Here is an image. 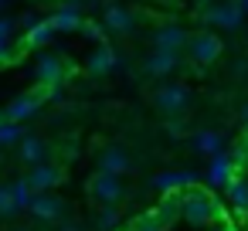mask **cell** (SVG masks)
<instances>
[{
    "instance_id": "obj_7",
    "label": "cell",
    "mask_w": 248,
    "mask_h": 231,
    "mask_svg": "<svg viewBox=\"0 0 248 231\" xmlns=\"http://www.w3.org/2000/svg\"><path fill=\"white\" fill-rule=\"evenodd\" d=\"M28 211L38 217V221H62L65 217V200L55 197V194H34Z\"/></svg>"
},
{
    "instance_id": "obj_34",
    "label": "cell",
    "mask_w": 248,
    "mask_h": 231,
    "mask_svg": "<svg viewBox=\"0 0 248 231\" xmlns=\"http://www.w3.org/2000/svg\"><path fill=\"white\" fill-rule=\"evenodd\" d=\"M245 217H248V214H245Z\"/></svg>"
},
{
    "instance_id": "obj_27",
    "label": "cell",
    "mask_w": 248,
    "mask_h": 231,
    "mask_svg": "<svg viewBox=\"0 0 248 231\" xmlns=\"http://www.w3.org/2000/svg\"><path fill=\"white\" fill-rule=\"evenodd\" d=\"M11 34H14V21L0 17V45H7V41H11Z\"/></svg>"
},
{
    "instance_id": "obj_29",
    "label": "cell",
    "mask_w": 248,
    "mask_h": 231,
    "mask_svg": "<svg viewBox=\"0 0 248 231\" xmlns=\"http://www.w3.org/2000/svg\"><path fill=\"white\" fill-rule=\"evenodd\" d=\"M234 7H238L241 14H248V0H234Z\"/></svg>"
},
{
    "instance_id": "obj_28",
    "label": "cell",
    "mask_w": 248,
    "mask_h": 231,
    "mask_svg": "<svg viewBox=\"0 0 248 231\" xmlns=\"http://www.w3.org/2000/svg\"><path fill=\"white\" fill-rule=\"evenodd\" d=\"M55 231H85V228H82L75 217H68V221H58V228H55Z\"/></svg>"
},
{
    "instance_id": "obj_31",
    "label": "cell",
    "mask_w": 248,
    "mask_h": 231,
    "mask_svg": "<svg viewBox=\"0 0 248 231\" xmlns=\"http://www.w3.org/2000/svg\"><path fill=\"white\" fill-rule=\"evenodd\" d=\"M7 4H11V0H0V7H7Z\"/></svg>"
},
{
    "instance_id": "obj_12",
    "label": "cell",
    "mask_w": 248,
    "mask_h": 231,
    "mask_svg": "<svg viewBox=\"0 0 248 231\" xmlns=\"http://www.w3.org/2000/svg\"><path fill=\"white\" fill-rule=\"evenodd\" d=\"M143 65H146V72H150V75L167 78V75H173V72L184 65V58H180V55H173V51H153Z\"/></svg>"
},
{
    "instance_id": "obj_18",
    "label": "cell",
    "mask_w": 248,
    "mask_h": 231,
    "mask_svg": "<svg viewBox=\"0 0 248 231\" xmlns=\"http://www.w3.org/2000/svg\"><path fill=\"white\" fill-rule=\"evenodd\" d=\"M207 173H211V184H214V187H228V184L234 180V167H231V160L221 156V153L211 160V170H207Z\"/></svg>"
},
{
    "instance_id": "obj_22",
    "label": "cell",
    "mask_w": 248,
    "mask_h": 231,
    "mask_svg": "<svg viewBox=\"0 0 248 231\" xmlns=\"http://www.w3.org/2000/svg\"><path fill=\"white\" fill-rule=\"evenodd\" d=\"M21 207H17V200H14V194H11V184H0V217H14Z\"/></svg>"
},
{
    "instance_id": "obj_13",
    "label": "cell",
    "mask_w": 248,
    "mask_h": 231,
    "mask_svg": "<svg viewBox=\"0 0 248 231\" xmlns=\"http://www.w3.org/2000/svg\"><path fill=\"white\" fill-rule=\"evenodd\" d=\"M99 170H102V173H112V177H123V173L129 170L126 150H123V146H106V150L99 153Z\"/></svg>"
},
{
    "instance_id": "obj_32",
    "label": "cell",
    "mask_w": 248,
    "mask_h": 231,
    "mask_svg": "<svg viewBox=\"0 0 248 231\" xmlns=\"http://www.w3.org/2000/svg\"><path fill=\"white\" fill-rule=\"evenodd\" d=\"M0 123H4V112H0Z\"/></svg>"
},
{
    "instance_id": "obj_3",
    "label": "cell",
    "mask_w": 248,
    "mask_h": 231,
    "mask_svg": "<svg viewBox=\"0 0 248 231\" xmlns=\"http://www.w3.org/2000/svg\"><path fill=\"white\" fill-rule=\"evenodd\" d=\"M89 194H92V200H99L102 207H116V204L126 197V190H123L119 177L102 173V170H95V173L89 177Z\"/></svg>"
},
{
    "instance_id": "obj_4",
    "label": "cell",
    "mask_w": 248,
    "mask_h": 231,
    "mask_svg": "<svg viewBox=\"0 0 248 231\" xmlns=\"http://www.w3.org/2000/svg\"><path fill=\"white\" fill-rule=\"evenodd\" d=\"M153 102H156L160 112L177 116V112H184V109L190 106V92H187V85H180V82H167V85L153 89Z\"/></svg>"
},
{
    "instance_id": "obj_11",
    "label": "cell",
    "mask_w": 248,
    "mask_h": 231,
    "mask_svg": "<svg viewBox=\"0 0 248 231\" xmlns=\"http://www.w3.org/2000/svg\"><path fill=\"white\" fill-rule=\"evenodd\" d=\"M153 217H156L163 228L177 224V221H180V190H167V194L156 200V207H153Z\"/></svg>"
},
{
    "instance_id": "obj_5",
    "label": "cell",
    "mask_w": 248,
    "mask_h": 231,
    "mask_svg": "<svg viewBox=\"0 0 248 231\" xmlns=\"http://www.w3.org/2000/svg\"><path fill=\"white\" fill-rule=\"evenodd\" d=\"M55 89H45V85H38V89H31V92H24L21 99H14L11 106H7V112H4V123H21V119H28V116H34L38 109H41V102L51 95Z\"/></svg>"
},
{
    "instance_id": "obj_17",
    "label": "cell",
    "mask_w": 248,
    "mask_h": 231,
    "mask_svg": "<svg viewBox=\"0 0 248 231\" xmlns=\"http://www.w3.org/2000/svg\"><path fill=\"white\" fill-rule=\"evenodd\" d=\"M45 156H48V146L41 136H21V160L24 163L38 167V163H45Z\"/></svg>"
},
{
    "instance_id": "obj_21",
    "label": "cell",
    "mask_w": 248,
    "mask_h": 231,
    "mask_svg": "<svg viewBox=\"0 0 248 231\" xmlns=\"http://www.w3.org/2000/svg\"><path fill=\"white\" fill-rule=\"evenodd\" d=\"M194 150L217 156V150H221V136H217V133H197V136H194Z\"/></svg>"
},
{
    "instance_id": "obj_6",
    "label": "cell",
    "mask_w": 248,
    "mask_h": 231,
    "mask_svg": "<svg viewBox=\"0 0 248 231\" xmlns=\"http://www.w3.org/2000/svg\"><path fill=\"white\" fill-rule=\"evenodd\" d=\"M62 177H65L62 167H55V163H38V167H31V173L24 177V184H28L31 194H51V187H58Z\"/></svg>"
},
{
    "instance_id": "obj_14",
    "label": "cell",
    "mask_w": 248,
    "mask_h": 231,
    "mask_svg": "<svg viewBox=\"0 0 248 231\" xmlns=\"http://www.w3.org/2000/svg\"><path fill=\"white\" fill-rule=\"evenodd\" d=\"M51 31H78V24H82V11H78V4L72 0V4H62L55 14H51Z\"/></svg>"
},
{
    "instance_id": "obj_10",
    "label": "cell",
    "mask_w": 248,
    "mask_h": 231,
    "mask_svg": "<svg viewBox=\"0 0 248 231\" xmlns=\"http://www.w3.org/2000/svg\"><path fill=\"white\" fill-rule=\"evenodd\" d=\"M102 21H106V28H102V31H116V34H129V31L136 28V21H133V14H129V7H123V4H106Z\"/></svg>"
},
{
    "instance_id": "obj_1",
    "label": "cell",
    "mask_w": 248,
    "mask_h": 231,
    "mask_svg": "<svg viewBox=\"0 0 248 231\" xmlns=\"http://www.w3.org/2000/svg\"><path fill=\"white\" fill-rule=\"evenodd\" d=\"M180 217L184 221H190V224H197V228H204V224H228V217H224V207H221V200H214L207 190H201V187H184L180 190Z\"/></svg>"
},
{
    "instance_id": "obj_20",
    "label": "cell",
    "mask_w": 248,
    "mask_h": 231,
    "mask_svg": "<svg viewBox=\"0 0 248 231\" xmlns=\"http://www.w3.org/2000/svg\"><path fill=\"white\" fill-rule=\"evenodd\" d=\"M48 38H51V24H48V21H38V24L24 34L21 48H41V45H48Z\"/></svg>"
},
{
    "instance_id": "obj_9",
    "label": "cell",
    "mask_w": 248,
    "mask_h": 231,
    "mask_svg": "<svg viewBox=\"0 0 248 231\" xmlns=\"http://www.w3.org/2000/svg\"><path fill=\"white\" fill-rule=\"evenodd\" d=\"M153 45H156V51H173V55H180L184 45H187V31H184L180 24H163V28L153 31Z\"/></svg>"
},
{
    "instance_id": "obj_24",
    "label": "cell",
    "mask_w": 248,
    "mask_h": 231,
    "mask_svg": "<svg viewBox=\"0 0 248 231\" xmlns=\"http://www.w3.org/2000/svg\"><path fill=\"white\" fill-rule=\"evenodd\" d=\"M11 194H14V200H17V207H21V211H28V204H31V197H34V194L28 190V184H24V180H17V184H11Z\"/></svg>"
},
{
    "instance_id": "obj_26",
    "label": "cell",
    "mask_w": 248,
    "mask_h": 231,
    "mask_svg": "<svg viewBox=\"0 0 248 231\" xmlns=\"http://www.w3.org/2000/svg\"><path fill=\"white\" fill-rule=\"evenodd\" d=\"M116 221H119V211H116V207H106V211L99 214V231H112Z\"/></svg>"
},
{
    "instance_id": "obj_33",
    "label": "cell",
    "mask_w": 248,
    "mask_h": 231,
    "mask_svg": "<svg viewBox=\"0 0 248 231\" xmlns=\"http://www.w3.org/2000/svg\"><path fill=\"white\" fill-rule=\"evenodd\" d=\"M75 4H78V0H75Z\"/></svg>"
},
{
    "instance_id": "obj_23",
    "label": "cell",
    "mask_w": 248,
    "mask_h": 231,
    "mask_svg": "<svg viewBox=\"0 0 248 231\" xmlns=\"http://www.w3.org/2000/svg\"><path fill=\"white\" fill-rule=\"evenodd\" d=\"M126 231H167V228H163V224L153 217V211H146V214H140V217H136V221H133Z\"/></svg>"
},
{
    "instance_id": "obj_15",
    "label": "cell",
    "mask_w": 248,
    "mask_h": 231,
    "mask_svg": "<svg viewBox=\"0 0 248 231\" xmlns=\"http://www.w3.org/2000/svg\"><path fill=\"white\" fill-rule=\"evenodd\" d=\"M34 75H38V82L45 85V89H55L58 82H62V62L58 58H51V55H45V58H38V65H34Z\"/></svg>"
},
{
    "instance_id": "obj_30",
    "label": "cell",
    "mask_w": 248,
    "mask_h": 231,
    "mask_svg": "<svg viewBox=\"0 0 248 231\" xmlns=\"http://www.w3.org/2000/svg\"><path fill=\"white\" fill-rule=\"evenodd\" d=\"M241 143H245V153H248V136H245V139H241Z\"/></svg>"
},
{
    "instance_id": "obj_25",
    "label": "cell",
    "mask_w": 248,
    "mask_h": 231,
    "mask_svg": "<svg viewBox=\"0 0 248 231\" xmlns=\"http://www.w3.org/2000/svg\"><path fill=\"white\" fill-rule=\"evenodd\" d=\"M11 143H21V129L14 123H0V146H11Z\"/></svg>"
},
{
    "instance_id": "obj_19",
    "label": "cell",
    "mask_w": 248,
    "mask_h": 231,
    "mask_svg": "<svg viewBox=\"0 0 248 231\" xmlns=\"http://www.w3.org/2000/svg\"><path fill=\"white\" fill-rule=\"evenodd\" d=\"M224 190H228V200H231L241 214H248V180H245V177H234Z\"/></svg>"
},
{
    "instance_id": "obj_16",
    "label": "cell",
    "mask_w": 248,
    "mask_h": 231,
    "mask_svg": "<svg viewBox=\"0 0 248 231\" xmlns=\"http://www.w3.org/2000/svg\"><path fill=\"white\" fill-rule=\"evenodd\" d=\"M116 62H119V58H116V51H112L109 45H99V48H95V55L85 62V68H89V75H106V72H112V68H116Z\"/></svg>"
},
{
    "instance_id": "obj_2",
    "label": "cell",
    "mask_w": 248,
    "mask_h": 231,
    "mask_svg": "<svg viewBox=\"0 0 248 231\" xmlns=\"http://www.w3.org/2000/svg\"><path fill=\"white\" fill-rule=\"evenodd\" d=\"M187 55H190V62H197V65H214L217 58H221V51H224V45H221V38L214 34V31H197V34H187Z\"/></svg>"
},
{
    "instance_id": "obj_8",
    "label": "cell",
    "mask_w": 248,
    "mask_h": 231,
    "mask_svg": "<svg viewBox=\"0 0 248 231\" xmlns=\"http://www.w3.org/2000/svg\"><path fill=\"white\" fill-rule=\"evenodd\" d=\"M241 17H245V14L234 7V0H214L211 11L204 14V21H211V24L224 28V31H234V28L241 24Z\"/></svg>"
}]
</instances>
